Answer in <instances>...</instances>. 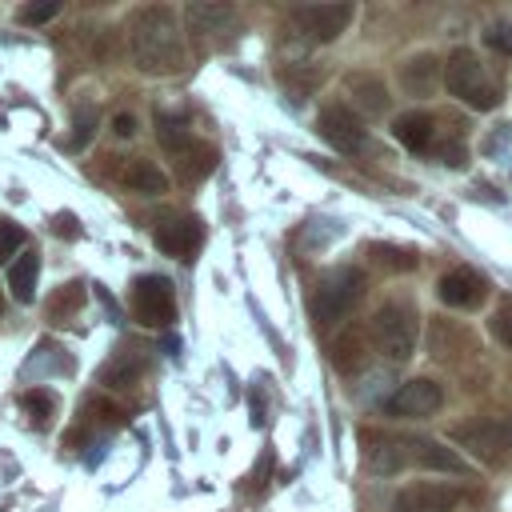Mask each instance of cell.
Masks as SVG:
<instances>
[{"label":"cell","mask_w":512,"mask_h":512,"mask_svg":"<svg viewBox=\"0 0 512 512\" xmlns=\"http://www.w3.org/2000/svg\"><path fill=\"white\" fill-rule=\"evenodd\" d=\"M440 404H444V388H440L436 380H428V376H416V380L400 384V388L388 396L384 412L408 420V416H432V412H440Z\"/></svg>","instance_id":"9"},{"label":"cell","mask_w":512,"mask_h":512,"mask_svg":"<svg viewBox=\"0 0 512 512\" xmlns=\"http://www.w3.org/2000/svg\"><path fill=\"white\" fill-rule=\"evenodd\" d=\"M112 132H116L120 140H132V136H136V116H132V112H116V116H112Z\"/></svg>","instance_id":"33"},{"label":"cell","mask_w":512,"mask_h":512,"mask_svg":"<svg viewBox=\"0 0 512 512\" xmlns=\"http://www.w3.org/2000/svg\"><path fill=\"white\" fill-rule=\"evenodd\" d=\"M128 52L136 60L140 72L148 76H172L184 68V40H180V24L176 12L164 4L140 8L128 24Z\"/></svg>","instance_id":"1"},{"label":"cell","mask_w":512,"mask_h":512,"mask_svg":"<svg viewBox=\"0 0 512 512\" xmlns=\"http://www.w3.org/2000/svg\"><path fill=\"white\" fill-rule=\"evenodd\" d=\"M316 132H320L336 152H344V156H352V152H360V148L368 144V132H364L360 116H356L348 104H340V100H332V104H324V108L316 112Z\"/></svg>","instance_id":"7"},{"label":"cell","mask_w":512,"mask_h":512,"mask_svg":"<svg viewBox=\"0 0 512 512\" xmlns=\"http://www.w3.org/2000/svg\"><path fill=\"white\" fill-rule=\"evenodd\" d=\"M436 296H440V304H448V308H476V304L488 296V280H484L476 268H452V272L440 276Z\"/></svg>","instance_id":"11"},{"label":"cell","mask_w":512,"mask_h":512,"mask_svg":"<svg viewBox=\"0 0 512 512\" xmlns=\"http://www.w3.org/2000/svg\"><path fill=\"white\" fill-rule=\"evenodd\" d=\"M88 408H92V412H96V416H100L104 424H108V420H120V408H116V404H104V400H92Z\"/></svg>","instance_id":"34"},{"label":"cell","mask_w":512,"mask_h":512,"mask_svg":"<svg viewBox=\"0 0 512 512\" xmlns=\"http://www.w3.org/2000/svg\"><path fill=\"white\" fill-rule=\"evenodd\" d=\"M84 304V284H64L52 300H48V308L56 312V316H64V312H72V308H80Z\"/></svg>","instance_id":"30"},{"label":"cell","mask_w":512,"mask_h":512,"mask_svg":"<svg viewBox=\"0 0 512 512\" xmlns=\"http://www.w3.org/2000/svg\"><path fill=\"white\" fill-rule=\"evenodd\" d=\"M412 456H416L420 468H432V472H452V476H468V472H472V464H468L456 448H448V444H440V440H420Z\"/></svg>","instance_id":"18"},{"label":"cell","mask_w":512,"mask_h":512,"mask_svg":"<svg viewBox=\"0 0 512 512\" xmlns=\"http://www.w3.org/2000/svg\"><path fill=\"white\" fill-rule=\"evenodd\" d=\"M392 136L408 148V152H428L432 144H436V120L428 116V112H400L396 120H392Z\"/></svg>","instance_id":"16"},{"label":"cell","mask_w":512,"mask_h":512,"mask_svg":"<svg viewBox=\"0 0 512 512\" xmlns=\"http://www.w3.org/2000/svg\"><path fill=\"white\" fill-rule=\"evenodd\" d=\"M440 84V60L432 52H412L400 60V88L408 96H432Z\"/></svg>","instance_id":"15"},{"label":"cell","mask_w":512,"mask_h":512,"mask_svg":"<svg viewBox=\"0 0 512 512\" xmlns=\"http://www.w3.org/2000/svg\"><path fill=\"white\" fill-rule=\"evenodd\" d=\"M440 80H444V88H448L460 104H468L472 112H488V108L500 104V88L488 80L480 56H476L472 48L448 52V60L440 64Z\"/></svg>","instance_id":"2"},{"label":"cell","mask_w":512,"mask_h":512,"mask_svg":"<svg viewBox=\"0 0 512 512\" xmlns=\"http://www.w3.org/2000/svg\"><path fill=\"white\" fill-rule=\"evenodd\" d=\"M216 168V148H208V144H188L180 156H176V172L184 176V180H204L208 172Z\"/></svg>","instance_id":"22"},{"label":"cell","mask_w":512,"mask_h":512,"mask_svg":"<svg viewBox=\"0 0 512 512\" xmlns=\"http://www.w3.org/2000/svg\"><path fill=\"white\" fill-rule=\"evenodd\" d=\"M116 176H120L124 188H132V192H140V196H164V192H168V176H164L152 160H140V156H136V160H124Z\"/></svg>","instance_id":"17"},{"label":"cell","mask_w":512,"mask_h":512,"mask_svg":"<svg viewBox=\"0 0 512 512\" xmlns=\"http://www.w3.org/2000/svg\"><path fill=\"white\" fill-rule=\"evenodd\" d=\"M232 20H236L232 4H204V0H196V4L184 8V24H188V32H192L196 40L224 36V32L232 28Z\"/></svg>","instance_id":"14"},{"label":"cell","mask_w":512,"mask_h":512,"mask_svg":"<svg viewBox=\"0 0 512 512\" xmlns=\"http://www.w3.org/2000/svg\"><path fill=\"white\" fill-rule=\"evenodd\" d=\"M456 344H460L464 352H472V340H468V332H464L460 324H452V320H432V328H428V352H432L436 360H456Z\"/></svg>","instance_id":"20"},{"label":"cell","mask_w":512,"mask_h":512,"mask_svg":"<svg viewBox=\"0 0 512 512\" xmlns=\"http://www.w3.org/2000/svg\"><path fill=\"white\" fill-rule=\"evenodd\" d=\"M156 140H160V148H164V152L180 156V152L192 144V128H188V120H184V116L156 112Z\"/></svg>","instance_id":"21"},{"label":"cell","mask_w":512,"mask_h":512,"mask_svg":"<svg viewBox=\"0 0 512 512\" xmlns=\"http://www.w3.org/2000/svg\"><path fill=\"white\" fill-rule=\"evenodd\" d=\"M456 504L460 492L444 484H408L396 492V512H452Z\"/></svg>","instance_id":"12"},{"label":"cell","mask_w":512,"mask_h":512,"mask_svg":"<svg viewBox=\"0 0 512 512\" xmlns=\"http://www.w3.org/2000/svg\"><path fill=\"white\" fill-rule=\"evenodd\" d=\"M152 240H156V248H160L164 256L188 260V256L200 248L204 228H200V220H196V216H172V220H160V224H156Z\"/></svg>","instance_id":"10"},{"label":"cell","mask_w":512,"mask_h":512,"mask_svg":"<svg viewBox=\"0 0 512 512\" xmlns=\"http://www.w3.org/2000/svg\"><path fill=\"white\" fill-rule=\"evenodd\" d=\"M368 292V280H364V272L360 268H332L328 276H320V284H316V292H312V320L320 324V328H332V324H340L356 304H360V296Z\"/></svg>","instance_id":"3"},{"label":"cell","mask_w":512,"mask_h":512,"mask_svg":"<svg viewBox=\"0 0 512 512\" xmlns=\"http://www.w3.org/2000/svg\"><path fill=\"white\" fill-rule=\"evenodd\" d=\"M484 44L496 48V52H504V56H512V24H508V20H496V24L484 32Z\"/></svg>","instance_id":"32"},{"label":"cell","mask_w":512,"mask_h":512,"mask_svg":"<svg viewBox=\"0 0 512 512\" xmlns=\"http://www.w3.org/2000/svg\"><path fill=\"white\" fill-rule=\"evenodd\" d=\"M364 464H368V472H376V476H392V472H400V468L408 464V452H404L400 444L384 440V444H372V448H368Z\"/></svg>","instance_id":"23"},{"label":"cell","mask_w":512,"mask_h":512,"mask_svg":"<svg viewBox=\"0 0 512 512\" xmlns=\"http://www.w3.org/2000/svg\"><path fill=\"white\" fill-rule=\"evenodd\" d=\"M36 280H40V252L24 248L12 264H8V288L20 304H32L36 300Z\"/></svg>","instance_id":"19"},{"label":"cell","mask_w":512,"mask_h":512,"mask_svg":"<svg viewBox=\"0 0 512 512\" xmlns=\"http://www.w3.org/2000/svg\"><path fill=\"white\" fill-rule=\"evenodd\" d=\"M56 12H60V0H36V4H24L16 16L20 24H48Z\"/></svg>","instance_id":"29"},{"label":"cell","mask_w":512,"mask_h":512,"mask_svg":"<svg viewBox=\"0 0 512 512\" xmlns=\"http://www.w3.org/2000/svg\"><path fill=\"white\" fill-rule=\"evenodd\" d=\"M140 360L136 356H116L104 372H100V384H108V388H128V384H136V376H140Z\"/></svg>","instance_id":"25"},{"label":"cell","mask_w":512,"mask_h":512,"mask_svg":"<svg viewBox=\"0 0 512 512\" xmlns=\"http://www.w3.org/2000/svg\"><path fill=\"white\" fill-rule=\"evenodd\" d=\"M24 228L12 224V220H0V264H12L20 252H24Z\"/></svg>","instance_id":"27"},{"label":"cell","mask_w":512,"mask_h":512,"mask_svg":"<svg viewBox=\"0 0 512 512\" xmlns=\"http://www.w3.org/2000/svg\"><path fill=\"white\" fill-rule=\"evenodd\" d=\"M344 88H348L352 108H356L360 116H380V112H388V104H392L388 84H384L376 72H348V76H344Z\"/></svg>","instance_id":"13"},{"label":"cell","mask_w":512,"mask_h":512,"mask_svg":"<svg viewBox=\"0 0 512 512\" xmlns=\"http://www.w3.org/2000/svg\"><path fill=\"white\" fill-rule=\"evenodd\" d=\"M368 252H372V260H376L380 268H388V272H412V268L420 264V256H416L412 248H400V244H372Z\"/></svg>","instance_id":"24"},{"label":"cell","mask_w":512,"mask_h":512,"mask_svg":"<svg viewBox=\"0 0 512 512\" xmlns=\"http://www.w3.org/2000/svg\"><path fill=\"white\" fill-rule=\"evenodd\" d=\"M356 8L352 4H300L292 8V32L304 44H332L348 24Z\"/></svg>","instance_id":"6"},{"label":"cell","mask_w":512,"mask_h":512,"mask_svg":"<svg viewBox=\"0 0 512 512\" xmlns=\"http://www.w3.org/2000/svg\"><path fill=\"white\" fill-rule=\"evenodd\" d=\"M56 232H60V236H68V240H72V236H76V232H80V228H76V216H68V212H60V216H56Z\"/></svg>","instance_id":"35"},{"label":"cell","mask_w":512,"mask_h":512,"mask_svg":"<svg viewBox=\"0 0 512 512\" xmlns=\"http://www.w3.org/2000/svg\"><path fill=\"white\" fill-rule=\"evenodd\" d=\"M96 120H100V112L92 108V104H84V108H76V116H72V148H88V140H92V132H96Z\"/></svg>","instance_id":"26"},{"label":"cell","mask_w":512,"mask_h":512,"mask_svg":"<svg viewBox=\"0 0 512 512\" xmlns=\"http://www.w3.org/2000/svg\"><path fill=\"white\" fill-rule=\"evenodd\" d=\"M452 440H460L464 448H472L480 460L500 464L512 456V416H496V420H464L452 428Z\"/></svg>","instance_id":"5"},{"label":"cell","mask_w":512,"mask_h":512,"mask_svg":"<svg viewBox=\"0 0 512 512\" xmlns=\"http://www.w3.org/2000/svg\"><path fill=\"white\" fill-rule=\"evenodd\" d=\"M132 312L148 328H168L176 320V292L164 276H140L132 288Z\"/></svg>","instance_id":"8"},{"label":"cell","mask_w":512,"mask_h":512,"mask_svg":"<svg viewBox=\"0 0 512 512\" xmlns=\"http://www.w3.org/2000/svg\"><path fill=\"white\" fill-rule=\"evenodd\" d=\"M488 328H492V336L512 352V304H500L496 312H492V320H488Z\"/></svg>","instance_id":"31"},{"label":"cell","mask_w":512,"mask_h":512,"mask_svg":"<svg viewBox=\"0 0 512 512\" xmlns=\"http://www.w3.org/2000/svg\"><path fill=\"white\" fill-rule=\"evenodd\" d=\"M20 404H24V408H28L36 420H48V416L56 412V396H52L48 388H28V392L20 396Z\"/></svg>","instance_id":"28"},{"label":"cell","mask_w":512,"mask_h":512,"mask_svg":"<svg viewBox=\"0 0 512 512\" xmlns=\"http://www.w3.org/2000/svg\"><path fill=\"white\" fill-rule=\"evenodd\" d=\"M372 344L388 364H404L416 352V308L404 300H392L384 308H376V316L368 320Z\"/></svg>","instance_id":"4"}]
</instances>
